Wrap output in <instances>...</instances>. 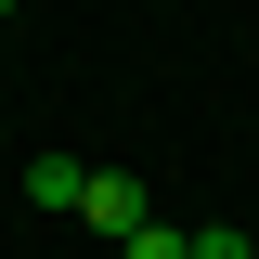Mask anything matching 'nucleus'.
I'll use <instances>...</instances> for the list:
<instances>
[{"mask_svg":"<svg viewBox=\"0 0 259 259\" xmlns=\"http://www.w3.org/2000/svg\"><path fill=\"white\" fill-rule=\"evenodd\" d=\"M78 182H91L78 156H26V207H78Z\"/></svg>","mask_w":259,"mask_h":259,"instance_id":"f03ea898","label":"nucleus"},{"mask_svg":"<svg viewBox=\"0 0 259 259\" xmlns=\"http://www.w3.org/2000/svg\"><path fill=\"white\" fill-rule=\"evenodd\" d=\"M0 13H13V0H0Z\"/></svg>","mask_w":259,"mask_h":259,"instance_id":"39448f33","label":"nucleus"},{"mask_svg":"<svg viewBox=\"0 0 259 259\" xmlns=\"http://www.w3.org/2000/svg\"><path fill=\"white\" fill-rule=\"evenodd\" d=\"M117 259H194V233L182 221H143V233H117Z\"/></svg>","mask_w":259,"mask_h":259,"instance_id":"7ed1b4c3","label":"nucleus"},{"mask_svg":"<svg viewBox=\"0 0 259 259\" xmlns=\"http://www.w3.org/2000/svg\"><path fill=\"white\" fill-rule=\"evenodd\" d=\"M194 259H259V233H233V221H207V233H194Z\"/></svg>","mask_w":259,"mask_h":259,"instance_id":"20e7f679","label":"nucleus"},{"mask_svg":"<svg viewBox=\"0 0 259 259\" xmlns=\"http://www.w3.org/2000/svg\"><path fill=\"white\" fill-rule=\"evenodd\" d=\"M65 221H91V233H143V221H156V194L130 182V168H91V182H78V207H65Z\"/></svg>","mask_w":259,"mask_h":259,"instance_id":"f257e3e1","label":"nucleus"}]
</instances>
